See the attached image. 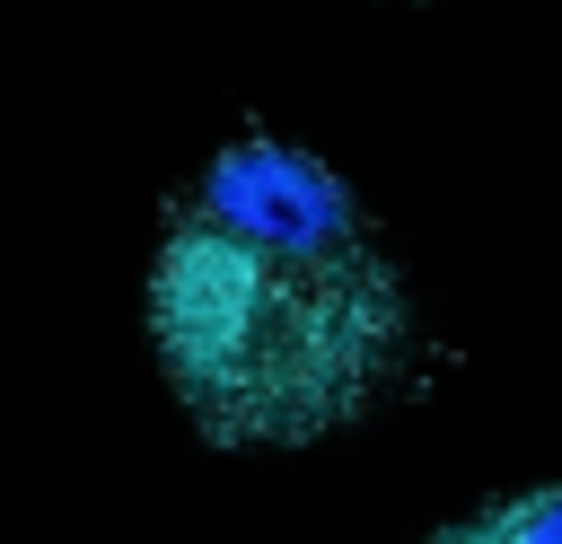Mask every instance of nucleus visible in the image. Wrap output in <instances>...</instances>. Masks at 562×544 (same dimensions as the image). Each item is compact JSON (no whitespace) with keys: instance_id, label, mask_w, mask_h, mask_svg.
<instances>
[{"instance_id":"nucleus-1","label":"nucleus","mask_w":562,"mask_h":544,"mask_svg":"<svg viewBox=\"0 0 562 544\" xmlns=\"http://www.w3.org/2000/svg\"><path fill=\"white\" fill-rule=\"evenodd\" d=\"M149 342L220 447H299L378 412L413 377V307L351 184L272 140H228L167 211Z\"/></svg>"},{"instance_id":"nucleus-2","label":"nucleus","mask_w":562,"mask_h":544,"mask_svg":"<svg viewBox=\"0 0 562 544\" xmlns=\"http://www.w3.org/2000/svg\"><path fill=\"white\" fill-rule=\"evenodd\" d=\"M439 544H562V483H536V491L483 500L474 518H448Z\"/></svg>"}]
</instances>
